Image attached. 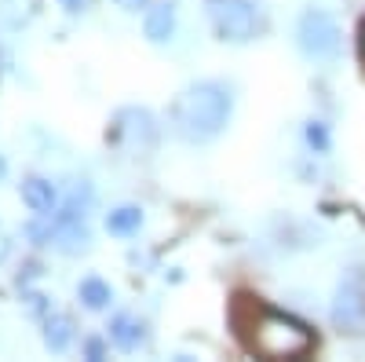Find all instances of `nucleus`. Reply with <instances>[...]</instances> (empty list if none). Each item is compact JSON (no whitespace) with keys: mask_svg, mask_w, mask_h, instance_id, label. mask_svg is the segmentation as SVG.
I'll return each mask as SVG.
<instances>
[{"mask_svg":"<svg viewBox=\"0 0 365 362\" xmlns=\"http://www.w3.org/2000/svg\"><path fill=\"white\" fill-rule=\"evenodd\" d=\"M230 110H234V99L227 84L197 81L172 103V129L187 143H208L227 129Z\"/></svg>","mask_w":365,"mask_h":362,"instance_id":"nucleus-1","label":"nucleus"},{"mask_svg":"<svg viewBox=\"0 0 365 362\" xmlns=\"http://www.w3.org/2000/svg\"><path fill=\"white\" fill-rule=\"evenodd\" d=\"M234 308H241V311L249 315V322L241 318V315H234V326H237L241 341H245L249 348H256L259 355L292 358V355H303V351L314 344L311 333H307L299 322H292V318L282 315V311H270V308L256 304L252 296H237Z\"/></svg>","mask_w":365,"mask_h":362,"instance_id":"nucleus-2","label":"nucleus"},{"mask_svg":"<svg viewBox=\"0 0 365 362\" xmlns=\"http://www.w3.org/2000/svg\"><path fill=\"white\" fill-rule=\"evenodd\" d=\"M296 41H299V51L307 55V59H332L340 51V26L336 19H332L329 11H303L299 26H296Z\"/></svg>","mask_w":365,"mask_h":362,"instance_id":"nucleus-3","label":"nucleus"},{"mask_svg":"<svg viewBox=\"0 0 365 362\" xmlns=\"http://www.w3.org/2000/svg\"><path fill=\"white\" fill-rule=\"evenodd\" d=\"M208 19L216 26L220 41L245 44L256 37V8L252 0H208Z\"/></svg>","mask_w":365,"mask_h":362,"instance_id":"nucleus-4","label":"nucleus"},{"mask_svg":"<svg viewBox=\"0 0 365 362\" xmlns=\"http://www.w3.org/2000/svg\"><path fill=\"white\" fill-rule=\"evenodd\" d=\"M332 322L347 333L365 326V289H361V275H347L336 289V300H332Z\"/></svg>","mask_w":365,"mask_h":362,"instance_id":"nucleus-5","label":"nucleus"},{"mask_svg":"<svg viewBox=\"0 0 365 362\" xmlns=\"http://www.w3.org/2000/svg\"><path fill=\"white\" fill-rule=\"evenodd\" d=\"M113 132H117V139L125 143L128 150H135V154H146V150L154 146V139H158L154 117H150L146 110H135V106L117 114V129Z\"/></svg>","mask_w":365,"mask_h":362,"instance_id":"nucleus-6","label":"nucleus"},{"mask_svg":"<svg viewBox=\"0 0 365 362\" xmlns=\"http://www.w3.org/2000/svg\"><path fill=\"white\" fill-rule=\"evenodd\" d=\"M22 201H26L29 208H34L37 216H48V213H55L58 194H55V187L48 183V179L29 176V179H22Z\"/></svg>","mask_w":365,"mask_h":362,"instance_id":"nucleus-7","label":"nucleus"},{"mask_svg":"<svg viewBox=\"0 0 365 362\" xmlns=\"http://www.w3.org/2000/svg\"><path fill=\"white\" fill-rule=\"evenodd\" d=\"M106 329H110V344L120 351H135L143 344V322L132 315H113Z\"/></svg>","mask_w":365,"mask_h":362,"instance_id":"nucleus-8","label":"nucleus"},{"mask_svg":"<svg viewBox=\"0 0 365 362\" xmlns=\"http://www.w3.org/2000/svg\"><path fill=\"white\" fill-rule=\"evenodd\" d=\"M172 29H175V4H158V8H150L146 11V22H143V34L146 41H154V44H165L172 37Z\"/></svg>","mask_w":365,"mask_h":362,"instance_id":"nucleus-9","label":"nucleus"},{"mask_svg":"<svg viewBox=\"0 0 365 362\" xmlns=\"http://www.w3.org/2000/svg\"><path fill=\"white\" fill-rule=\"evenodd\" d=\"M139 227H143V208H135V205H120V208H113V213L106 216V231L117 234V238L135 234Z\"/></svg>","mask_w":365,"mask_h":362,"instance_id":"nucleus-10","label":"nucleus"},{"mask_svg":"<svg viewBox=\"0 0 365 362\" xmlns=\"http://www.w3.org/2000/svg\"><path fill=\"white\" fill-rule=\"evenodd\" d=\"M77 296H81V304H84L88 311H103L110 300H113V289H110L103 278H84V282L77 286Z\"/></svg>","mask_w":365,"mask_h":362,"instance_id":"nucleus-11","label":"nucleus"},{"mask_svg":"<svg viewBox=\"0 0 365 362\" xmlns=\"http://www.w3.org/2000/svg\"><path fill=\"white\" fill-rule=\"evenodd\" d=\"M70 337H73V322H70L66 315H51V318L44 322V344H48L51 351H66Z\"/></svg>","mask_w":365,"mask_h":362,"instance_id":"nucleus-12","label":"nucleus"},{"mask_svg":"<svg viewBox=\"0 0 365 362\" xmlns=\"http://www.w3.org/2000/svg\"><path fill=\"white\" fill-rule=\"evenodd\" d=\"M307 143L318 150V154H325V150H329V132H325L322 121H311V125H307Z\"/></svg>","mask_w":365,"mask_h":362,"instance_id":"nucleus-13","label":"nucleus"},{"mask_svg":"<svg viewBox=\"0 0 365 362\" xmlns=\"http://www.w3.org/2000/svg\"><path fill=\"white\" fill-rule=\"evenodd\" d=\"M84 355H88V358H96V362H99V358L106 355V344H103L99 337H91V341L84 344Z\"/></svg>","mask_w":365,"mask_h":362,"instance_id":"nucleus-14","label":"nucleus"},{"mask_svg":"<svg viewBox=\"0 0 365 362\" xmlns=\"http://www.w3.org/2000/svg\"><path fill=\"white\" fill-rule=\"evenodd\" d=\"M146 4H150V0H117V8H125V11H139Z\"/></svg>","mask_w":365,"mask_h":362,"instance_id":"nucleus-15","label":"nucleus"},{"mask_svg":"<svg viewBox=\"0 0 365 362\" xmlns=\"http://www.w3.org/2000/svg\"><path fill=\"white\" fill-rule=\"evenodd\" d=\"M88 4H91V0H63V8H66V11H84Z\"/></svg>","mask_w":365,"mask_h":362,"instance_id":"nucleus-16","label":"nucleus"},{"mask_svg":"<svg viewBox=\"0 0 365 362\" xmlns=\"http://www.w3.org/2000/svg\"><path fill=\"white\" fill-rule=\"evenodd\" d=\"M8 249H11V241H8V234H4V231H0V260L8 256Z\"/></svg>","mask_w":365,"mask_h":362,"instance_id":"nucleus-17","label":"nucleus"},{"mask_svg":"<svg viewBox=\"0 0 365 362\" xmlns=\"http://www.w3.org/2000/svg\"><path fill=\"white\" fill-rule=\"evenodd\" d=\"M4 176H8V161H4V158H0V179H4Z\"/></svg>","mask_w":365,"mask_h":362,"instance_id":"nucleus-18","label":"nucleus"},{"mask_svg":"<svg viewBox=\"0 0 365 362\" xmlns=\"http://www.w3.org/2000/svg\"><path fill=\"white\" fill-rule=\"evenodd\" d=\"M361 59H365V26H361Z\"/></svg>","mask_w":365,"mask_h":362,"instance_id":"nucleus-19","label":"nucleus"}]
</instances>
